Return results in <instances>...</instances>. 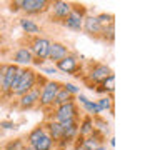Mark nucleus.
<instances>
[{"label":"nucleus","instance_id":"b1692460","mask_svg":"<svg viewBox=\"0 0 160 150\" xmlns=\"http://www.w3.org/2000/svg\"><path fill=\"white\" fill-rule=\"evenodd\" d=\"M100 108V112H105V110H110V112H113V98L112 95H103L102 98L95 100Z\"/></svg>","mask_w":160,"mask_h":150},{"label":"nucleus","instance_id":"7c9ffc66","mask_svg":"<svg viewBox=\"0 0 160 150\" xmlns=\"http://www.w3.org/2000/svg\"><path fill=\"white\" fill-rule=\"evenodd\" d=\"M3 67H5V63L0 65V87H2V80H3Z\"/></svg>","mask_w":160,"mask_h":150},{"label":"nucleus","instance_id":"ddd939ff","mask_svg":"<svg viewBox=\"0 0 160 150\" xmlns=\"http://www.w3.org/2000/svg\"><path fill=\"white\" fill-rule=\"evenodd\" d=\"M68 47L65 43L62 42H52L50 43V48H48V57L47 60H50V62H53V63H57L58 60H62L65 58L68 55Z\"/></svg>","mask_w":160,"mask_h":150},{"label":"nucleus","instance_id":"dca6fc26","mask_svg":"<svg viewBox=\"0 0 160 150\" xmlns=\"http://www.w3.org/2000/svg\"><path fill=\"white\" fill-rule=\"evenodd\" d=\"M13 62L15 65H18V67H22V65H30L33 62V55L32 52H30V48L28 47H20L17 52L13 53Z\"/></svg>","mask_w":160,"mask_h":150},{"label":"nucleus","instance_id":"39448f33","mask_svg":"<svg viewBox=\"0 0 160 150\" xmlns=\"http://www.w3.org/2000/svg\"><path fill=\"white\" fill-rule=\"evenodd\" d=\"M55 122H65V120H72V118H80V112H78V105L75 100L72 102H67L63 105H58V107L53 108V115L50 117Z\"/></svg>","mask_w":160,"mask_h":150},{"label":"nucleus","instance_id":"f704fd0d","mask_svg":"<svg viewBox=\"0 0 160 150\" xmlns=\"http://www.w3.org/2000/svg\"><path fill=\"white\" fill-rule=\"evenodd\" d=\"M0 43H2V35H0Z\"/></svg>","mask_w":160,"mask_h":150},{"label":"nucleus","instance_id":"a211bd4d","mask_svg":"<svg viewBox=\"0 0 160 150\" xmlns=\"http://www.w3.org/2000/svg\"><path fill=\"white\" fill-rule=\"evenodd\" d=\"M20 28H22L27 35H35V37H38V35L42 33V28H40V25L35 22V20L28 18V17L20 18Z\"/></svg>","mask_w":160,"mask_h":150},{"label":"nucleus","instance_id":"bb28decb","mask_svg":"<svg viewBox=\"0 0 160 150\" xmlns=\"http://www.w3.org/2000/svg\"><path fill=\"white\" fill-rule=\"evenodd\" d=\"M95 17H97L98 23L102 27H107V25L113 23V15H110V13H100V15H95Z\"/></svg>","mask_w":160,"mask_h":150},{"label":"nucleus","instance_id":"f8f14e48","mask_svg":"<svg viewBox=\"0 0 160 150\" xmlns=\"http://www.w3.org/2000/svg\"><path fill=\"white\" fill-rule=\"evenodd\" d=\"M48 5L50 2H47V0H22L20 10H23L27 15H37L48 10Z\"/></svg>","mask_w":160,"mask_h":150},{"label":"nucleus","instance_id":"72a5a7b5","mask_svg":"<svg viewBox=\"0 0 160 150\" xmlns=\"http://www.w3.org/2000/svg\"><path fill=\"white\" fill-rule=\"evenodd\" d=\"M95 150H107V147H105V145L102 143V145H98V147H97V148H95Z\"/></svg>","mask_w":160,"mask_h":150},{"label":"nucleus","instance_id":"6e6552de","mask_svg":"<svg viewBox=\"0 0 160 150\" xmlns=\"http://www.w3.org/2000/svg\"><path fill=\"white\" fill-rule=\"evenodd\" d=\"M48 10H50L52 18H55V22H63V20L68 17V13L72 12V3H70V2H63V0L50 2Z\"/></svg>","mask_w":160,"mask_h":150},{"label":"nucleus","instance_id":"aec40b11","mask_svg":"<svg viewBox=\"0 0 160 150\" xmlns=\"http://www.w3.org/2000/svg\"><path fill=\"white\" fill-rule=\"evenodd\" d=\"M32 147L35 148V150H52L53 147H55V143H53V140L47 135V132H45L42 137H40L37 142H35Z\"/></svg>","mask_w":160,"mask_h":150},{"label":"nucleus","instance_id":"2eb2a0df","mask_svg":"<svg viewBox=\"0 0 160 150\" xmlns=\"http://www.w3.org/2000/svg\"><path fill=\"white\" fill-rule=\"evenodd\" d=\"M43 127H45V132H47V135L50 138L53 140V143L57 145L60 140H62V127H60V123L58 122H55V120H52V118H48L47 122L43 123Z\"/></svg>","mask_w":160,"mask_h":150},{"label":"nucleus","instance_id":"412c9836","mask_svg":"<svg viewBox=\"0 0 160 150\" xmlns=\"http://www.w3.org/2000/svg\"><path fill=\"white\" fill-rule=\"evenodd\" d=\"M72 100H75V98H73V95H70V93L67 92V90L63 88V87H60V90L57 92V95H55L53 107H52V108L58 107V105H63V103H67V102H72Z\"/></svg>","mask_w":160,"mask_h":150},{"label":"nucleus","instance_id":"f257e3e1","mask_svg":"<svg viewBox=\"0 0 160 150\" xmlns=\"http://www.w3.org/2000/svg\"><path fill=\"white\" fill-rule=\"evenodd\" d=\"M45 83V78L40 77V75L32 68H27L23 67V73H22V78H20L18 85L15 87V90L12 92V97H22L23 93L30 92L32 88L35 87H42Z\"/></svg>","mask_w":160,"mask_h":150},{"label":"nucleus","instance_id":"5701e85b","mask_svg":"<svg viewBox=\"0 0 160 150\" xmlns=\"http://www.w3.org/2000/svg\"><path fill=\"white\" fill-rule=\"evenodd\" d=\"M97 87L102 88L103 95H112V93H113V90H115V77H113V73H112V75H108V77L105 78L100 85H97Z\"/></svg>","mask_w":160,"mask_h":150},{"label":"nucleus","instance_id":"1a4fd4ad","mask_svg":"<svg viewBox=\"0 0 160 150\" xmlns=\"http://www.w3.org/2000/svg\"><path fill=\"white\" fill-rule=\"evenodd\" d=\"M103 143V135L98 132H93L88 137H78L75 140V150H95L98 145Z\"/></svg>","mask_w":160,"mask_h":150},{"label":"nucleus","instance_id":"393cba45","mask_svg":"<svg viewBox=\"0 0 160 150\" xmlns=\"http://www.w3.org/2000/svg\"><path fill=\"white\" fill-rule=\"evenodd\" d=\"M100 35H102V38L107 40V42H113V38H115V23H110V25H107V27H103Z\"/></svg>","mask_w":160,"mask_h":150},{"label":"nucleus","instance_id":"0eeeda50","mask_svg":"<svg viewBox=\"0 0 160 150\" xmlns=\"http://www.w3.org/2000/svg\"><path fill=\"white\" fill-rule=\"evenodd\" d=\"M20 70L18 65L15 63H5L3 67V80H2V87H0V95L3 97H12V82L15 78V75Z\"/></svg>","mask_w":160,"mask_h":150},{"label":"nucleus","instance_id":"c85d7f7f","mask_svg":"<svg viewBox=\"0 0 160 150\" xmlns=\"http://www.w3.org/2000/svg\"><path fill=\"white\" fill-rule=\"evenodd\" d=\"M0 127H3V128H15L17 127V125H15L13 122H10V120H2V122H0Z\"/></svg>","mask_w":160,"mask_h":150},{"label":"nucleus","instance_id":"2f4dec72","mask_svg":"<svg viewBox=\"0 0 160 150\" xmlns=\"http://www.w3.org/2000/svg\"><path fill=\"white\" fill-rule=\"evenodd\" d=\"M43 72H45V73H55V72H57V68H55V67H50V68H43Z\"/></svg>","mask_w":160,"mask_h":150},{"label":"nucleus","instance_id":"cd10ccee","mask_svg":"<svg viewBox=\"0 0 160 150\" xmlns=\"http://www.w3.org/2000/svg\"><path fill=\"white\" fill-rule=\"evenodd\" d=\"M62 87L65 88V90H67V92L70 93V95H73V97H75V95H78L80 93V88L77 87V85H73V83H62Z\"/></svg>","mask_w":160,"mask_h":150},{"label":"nucleus","instance_id":"f3484780","mask_svg":"<svg viewBox=\"0 0 160 150\" xmlns=\"http://www.w3.org/2000/svg\"><path fill=\"white\" fill-rule=\"evenodd\" d=\"M77 100H78V103H82L83 110L87 112V115H90V117H98V115L102 113V112H100V108H98V105H97V102L87 98L83 93H78Z\"/></svg>","mask_w":160,"mask_h":150},{"label":"nucleus","instance_id":"f03ea898","mask_svg":"<svg viewBox=\"0 0 160 150\" xmlns=\"http://www.w3.org/2000/svg\"><path fill=\"white\" fill-rule=\"evenodd\" d=\"M108 75H112V70H110V67L107 63H92L90 65V68H88V72L87 75H85V82L88 83V88H92L93 87H97V85H100L103 82L105 78L108 77Z\"/></svg>","mask_w":160,"mask_h":150},{"label":"nucleus","instance_id":"20e7f679","mask_svg":"<svg viewBox=\"0 0 160 150\" xmlns=\"http://www.w3.org/2000/svg\"><path fill=\"white\" fill-rule=\"evenodd\" d=\"M50 43L52 40H48L47 37H33L32 38V43H30V52L33 55V62L35 65H40L43 63V60H47L48 57V48H50Z\"/></svg>","mask_w":160,"mask_h":150},{"label":"nucleus","instance_id":"4be33fe9","mask_svg":"<svg viewBox=\"0 0 160 150\" xmlns=\"http://www.w3.org/2000/svg\"><path fill=\"white\" fill-rule=\"evenodd\" d=\"M45 133V127H43V123H40V125H37V127L35 128H32L28 132V135H27V145H33L35 142H37V140L42 137V135Z\"/></svg>","mask_w":160,"mask_h":150},{"label":"nucleus","instance_id":"9d476101","mask_svg":"<svg viewBox=\"0 0 160 150\" xmlns=\"http://www.w3.org/2000/svg\"><path fill=\"white\" fill-rule=\"evenodd\" d=\"M38 98H40V87H35V88L30 90V92L23 93L22 97H18L17 107L20 110H30V108H33L35 105H38Z\"/></svg>","mask_w":160,"mask_h":150},{"label":"nucleus","instance_id":"4468645a","mask_svg":"<svg viewBox=\"0 0 160 150\" xmlns=\"http://www.w3.org/2000/svg\"><path fill=\"white\" fill-rule=\"evenodd\" d=\"M102 25L98 23V20H97V17L95 15H88V17H85L83 18V27H82V30L87 35H93V37H97V35H100L102 33Z\"/></svg>","mask_w":160,"mask_h":150},{"label":"nucleus","instance_id":"473e14b6","mask_svg":"<svg viewBox=\"0 0 160 150\" xmlns=\"http://www.w3.org/2000/svg\"><path fill=\"white\" fill-rule=\"evenodd\" d=\"M22 150H35V148L32 147V145H27V143H25V147H23Z\"/></svg>","mask_w":160,"mask_h":150},{"label":"nucleus","instance_id":"6ab92c4d","mask_svg":"<svg viewBox=\"0 0 160 150\" xmlns=\"http://www.w3.org/2000/svg\"><path fill=\"white\" fill-rule=\"evenodd\" d=\"M95 132V127H93V118L90 115H85L82 120H78V137H88Z\"/></svg>","mask_w":160,"mask_h":150},{"label":"nucleus","instance_id":"9b49d317","mask_svg":"<svg viewBox=\"0 0 160 150\" xmlns=\"http://www.w3.org/2000/svg\"><path fill=\"white\" fill-rule=\"evenodd\" d=\"M55 68L60 70V72L63 73H68V75H75L80 70V63H78V58L75 57V55H67L65 58L58 60L57 63H55Z\"/></svg>","mask_w":160,"mask_h":150},{"label":"nucleus","instance_id":"c9c22d12","mask_svg":"<svg viewBox=\"0 0 160 150\" xmlns=\"http://www.w3.org/2000/svg\"><path fill=\"white\" fill-rule=\"evenodd\" d=\"M0 150H3V148H2V147H0Z\"/></svg>","mask_w":160,"mask_h":150},{"label":"nucleus","instance_id":"a878e982","mask_svg":"<svg viewBox=\"0 0 160 150\" xmlns=\"http://www.w3.org/2000/svg\"><path fill=\"white\" fill-rule=\"evenodd\" d=\"M25 147V142L22 138H17V140H12V142H8L5 147H2L3 150H22Z\"/></svg>","mask_w":160,"mask_h":150},{"label":"nucleus","instance_id":"423d86ee","mask_svg":"<svg viewBox=\"0 0 160 150\" xmlns=\"http://www.w3.org/2000/svg\"><path fill=\"white\" fill-rule=\"evenodd\" d=\"M87 8L83 5H78L75 3L72 5V12L68 13V17L63 20V25L67 27L68 30H73V32H80L83 27V18L87 17Z\"/></svg>","mask_w":160,"mask_h":150},{"label":"nucleus","instance_id":"c756f323","mask_svg":"<svg viewBox=\"0 0 160 150\" xmlns=\"http://www.w3.org/2000/svg\"><path fill=\"white\" fill-rule=\"evenodd\" d=\"M20 7H22V0H17V2H12V3H10V10H13V12L20 10Z\"/></svg>","mask_w":160,"mask_h":150},{"label":"nucleus","instance_id":"7ed1b4c3","mask_svg":"<svg viewBox=\"0 0 160 150\" xmlns=\"http://www.w3.org/2000/svg\"><path fill=\"white\" fill-rule=\"evenodd\" d=\"M62 87L60 82H55V80H45V83L40 87V98H38V105L45 110L53 107V100L55 95Z\"/></svg>","mask_w":160,"mask_h":150}]
</instances>
